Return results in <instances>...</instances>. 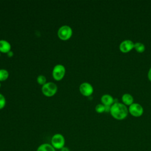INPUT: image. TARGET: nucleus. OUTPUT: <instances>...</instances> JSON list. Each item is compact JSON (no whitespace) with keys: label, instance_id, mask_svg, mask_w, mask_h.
I'll return each instance as SVG.
<instances>
[{"label":"nucleus","instance_id":"nucleus-1","mask_svg":"<svg viewBox=\"0 0 151 151\" xmlns=\"http://www.w3.org/2000/svg\"><path fill=\"white\" fill-rule=\"evenodd\" d=\"M110 113L115 119L122 120L126 118L129 113V110L125 104L122 103L115 102L111 106Z\"/></svg>","mask_w":151,"mask_h":151},{"label":"nucleus","instance_id":"nucleus-2","mask_svg":"<svg viewBox=\"0 0 151 151\" xmlns=\"http://www.w3.org/2000/svg\"><path fill=\"white\" fill-rule=\"evenodd\" d=\"M65 140L64 136L60 133L54 134L51 139V145L56 149H61L65 146Z\"/></svg>","mask_w":151,"mask_h":151},{"label":"nucleus","instance_id":"nucleus-3","mask_svg":"<svg viewBox=\"0 0 151 151\" xmlns=\"http://www.w3.org/2000/svg\"><path fill=\"white\" fill-rule=\"evenodd\" d=\"M41 90L44 96L47 97H52L56 94L57 91V86L54 83L48 82L42 86Z\"/></svg>","mask_w":151,"mask_h":151},{"label":"nucleus","instance_id":"nucleus-4","mask_svg":"<svg viewBox=\"0 0 151 151\" xmlns=\"http://www.w3.org/2000/svg\"><path fill=\"white\" fill-rule=\"evenodd\" d=\"M73 35L72 28L67 25L61 26L57 31V35L61 40H67L71 38Z\"/></svg>","mask_w":151,"mask_h":151},{"label":"nucleus","instance_id":"nucleus-5","mask_svg":"<svg viewBox=\"0 0 151 151\" xmlns=\"http://www.w3.org/2000/svg\"><path fill=\"white\" fill-rule=\"evenodd\" d=\"M65 73V67L62 64H57L52 69V76L54 80L56 81H60L64 78Z\"/></svg>","mask_w":151,"mask_h":151},{"label":"nucleus","instance_id":"nucleus-6","mask_svg":"<svg viewBox=\"0 0 151 151\" xmlns=\"http://www.w3.org/2000/svg\"><path fill=\"white\" fill-rule=\"evenodd\" d=\"M129 113L134 117H140L143 113V108L139 103H133L128 108Z\"/></svg>","mask_w":151,"mask_h":151},{"label":"nucleus","instance_id":"nucleus-7","mask_svg":"<svg viewBox=\"0 0 151 151\" xmlns=\"http://www.w3.org/2000/svg\"><path fill=\"white\" fill-rule=\"evenodd\" d=\"M79 90L82 95L88 97L93 94L94 89L93 87L90 83L87 82H84L80 85Z\"/></svg>","mask_w":151,"mask_h":151},{"label":"nucleus","instance_id":"nucleus-8","mask_svg":"<svg viewBox=\"0 0 151 151\" xmlns=\"http://www.w3.org/2000/svg\"><path fill=\"white\" fill-rule=\"evenodd\" d=\"M134 43L130 40H124L119 45L120 50L124 53H127L134 48Z\"/></svg>","mask_w":151,"mask_h":151},{"label":"nucleus","instance_id":"nucleus-9","mask_svg":"<svg viewBox=\"0 0 151 151\" xmlns=\"http://www.w3.org/2000/svg\"><path fill=\"white\" fill-rule=\"evenodd\" d=\"M11 50V44L6 40H0V52L2 53H8Z\"/></svg>","mask_w":151,"mask_h":151},{"label":"nucleus","instance_id":"nucleus-10","mask_svg":"<svg viewBox=\"0 0 151 151\" xmlns=\"http://www.w3.org/2000/svg\"><path fill=\"white\" fill-rule=\"evenodd\" d=\"M101 101L104 106H111L114 103V99L111 95L106 94L101 96Z\"/></svg>","mask_w":151,"mask_h":151},{"label":"nucleus","instance_id":"nucleus-11","mask_svg":"<svg viewBox=\"0 0 151 151\" xmlns=\"http://www.w3.org/2000/svg\"><path fill=\"white\" fill-rule=\"evenodd\" d=\"M122 100L126 106H130L133 103V97L129 93H124L122 97Z\"/></svg>","mask_w":151,"mask_h":151},{"label":"nucleus","instance_id":"nucleus-12","mask_svg":"<svg viewBox=\"0 0 151 151\" xmlns=\"http://www.w3.org/2000/svg\"><path fill=\"white\" fill-rule=\"evenodd\" d=\"M36 151H55V149L51 144L45 143L40 145L37 147Z\"/></svg>","mask_w":151,"mask_h":151},{"label":"nucleus","instance_id":"nucleus-13","mask_svg":"<svg viewBox=\"0 0 151 151\" xmlns=\"http://www.w3.org/2000/svg\"><path fill=\"white\" fill-rule=\"evenodd\" d=\"M134 48L135 49V50L137 52H138L139 53H142V52L145 51V46L143 43L140 42H137L134 43Z\"/></svg>","mask_w":151,"mask_h":151},{"label":"nucleus","instance_id":"nucleus-14","mask_svg":"<svg viewBox=\"0 0 151 151\" xmlns=\"http://www.w3.org/2000/svg\"><path fill=\"white\" fill-rule=\"evenodd\" d=\"M9 77V73L5 69H0V81L6 80Z\"/></svg>","mask_w":151,"mask_h":151},{"label":"nucleus","instance_id":"nucleus-15","mask_svg":"<svg viewBox=\"0 0 151 151\" xmlns=\"http://www.w3.org/2000/svg\"><path fill=\"white\" fill-rule=\"evenodd\" d=\"M46 77L43 75H39L37 78V81L40 85L43 86L46 83Z\"/></svg>","mask_w":151,"mask_h":151},{"label":"nucleus","instance_id":"nucleus-16","mask_svg":"<svg viewBox=\"0 0 151 151\" xmlns=\"http://www.w3.org/2000/svg\"><path fill=\"white\" fill-rule=\"evenodd\" d=\"M95 110L99 113H102L105 112V106L102 104H98L95 107Z\"/></svg>","mask_w":151,"mask_h":151},{"label":"nucleus","instance_id":"nucleus-17","mask_svg":"<svg viewBox=\"0 0 151 151\" xmlns=\"http://www.w3.org/2000/svg\"><path fill=\"white\" fill-rule=\"evenodd\" d=\"M6 104V100L4 95L0 93V110L4 108Z\"/></svg>","mask_w":151,"mask_h":151},{"label":"nucleus","instance_id":"nucleus-18","mask_svg":"<svg viewBox=\"0 0 151 151\" xmlns=\"http://www.w3.org/2000/svg\"><path fill=\"white\" fill-rule=\"evenodd\" d=\"M147 77H148V79L149 80V81H151V67L149 68V71H148Z\"/></svg>","mask_w":151,"mask_h":151},{"label":"nucleus","instance_id":"nucleus-19","mask_svg":"<svg viewBox=\"0 0 151 151\" xmlns=\"http://www.w3.org/2000/svg\"><path fill=\"white\" fill-rule=\"evenodd\" d=\"M105 106V112H110L111 106Z\"/></svg>","mask_w":151,"mask_h":151},{"label":"nucleus","instance_id":"nucleus-20","mask_svg":"<svg viewBox=\"0 0 151 151\" xmlns=\"http://www.w3.org/2000/svg\"><path fill=\"white\" fill-rule=\"evenodd\" d=\"M60 151H70V149L67 147L64 146L63 148L60 149Z\"/></svg>","mask_w":151,"mask_h":151},{"label":"nucleus","instance_id":"nucleus-21","mask_svg":"<svg viewBox=\"0 0 151 151\" xmlns=\"http://www.w3.org/2000/svg\"><path fill=\"white\" fill-rule=\"evenodd\" d=\"M7 55L9 57H12L13 55H14V53L12 51H10L9 52H8L7 53Z\"/></svg>","mask_w":151,"mask_h":151},{"label":"nucleus","instance_id":"nucleus-22","mask_svg":"<svg viewBox=\"0 0 151 151\" xmlns=\"http://www.w3.org/2000/svg\"><path fill=\"white\" fill-rule=\"evenodd\" d=\"M1 81H0V87H1Z\"/></svg>","mask_w":151,"mask_h":151},{"label":"nucleus","instance_id":"nucleus-23","mask_svg":"<svg viewBox=\"0 0 151 151\" xmlns=\"http://www.w3.org/2000/svg\"><path fill=\"white\" fill-rule=\"evenodd\" d=\"M0 56H1V52H0Z\"/></svg>","mask_w":151,"mask_h":151}]
</instances>
